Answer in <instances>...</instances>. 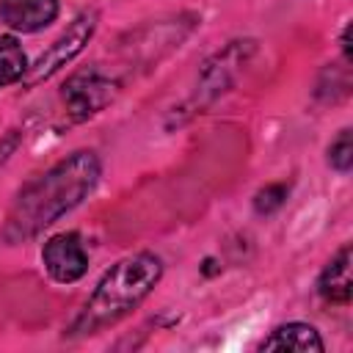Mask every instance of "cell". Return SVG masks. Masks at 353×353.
<instances>
[{"label":"cell","mask_w":353,"mask_h":353,"mask_svg":"<svg viewBox=\"0 0 353 353\" xmlns=\"http://www.w3.org/2000/svg\"><path fill=\"white\" fill-rule=\"evenodd\" d=\"M97 176L99 160L94 152H74L72 157L61 160L17 196L3 226V237L8 243H19L39 234L63 212L77 207L97 185Z\"/></svg>","instance_id":"cell-1"},{"label":"cell","mask_w":353,"mask_h":353,"mask_svg":"<svg viewBox=\"0 0 353 353\" xmlns=\"http://www.w3.org/2000/svg\"><path fill=\"white\" fill-rule=\"evenodd\" d=\"M163 265L154 254H135L116 262L102 281L97 284L91 301L85 303L83 317L77 320V331H97L108 323H116L130 309H135L157 284Z\"/></svg>","instance_id":"cell-2"},{"label":"cell","mask_w":353,"mask_h":353,"mask_svg":"<svg viewBox=\"0 0 353 353\" xmlns=\"http://www.w3.org/2000/svg\"><path fill=\"white\" fill-rule=\"evenodd\" d=\"M94 25H97V14H80L39 58H36V63L33 66H28L25 69V74H22V83L28 85V88H33L36 83H41V80H47L50 74H55L61 66H66L80 50H83V44L91 39V33H94Z\"/></svg>","instance_id":"cell-3"},{"label":"cell","mask_w":353,"mask_h":353,"mask_svg":"<svg viewBox=\"0 0 353 353\" xmlns=\"http://www.w3.org/2000/svg\"><path fill=\"white\" fill-rule=\"evenodd\" d=\"M41 256H44L47 273L61 284L77 281L88 268V254H85V248L74 232H63V234L50 237Z\"/></svg>","instance_id":"cell-4"},{"label":"cell","mask_w":353,"mask_h":353,"mask_svg":"<svg viewBox=\"0 0 353 353\" xmlns=\"http://www.w3.org/2000/svg\"><path fill=\"white\" fill-rule=\"evenodd\" d=\"M110 94H113V85L108 77H102L99 72H83L69 80L63 99L69 102V110L74 113V119H83L99 110L110 99Z\"/></svg>","instance_id":"cell-5"},{"label":"cell","mask_w":353,"mask_h":353,"mask_svg":"<svg viewBox=\"0 0 353 353\" xmlns=\"http://www.w3.org/2000/svg\"><path fill=\"white\" fill-rule=\"evenodd\" d=\"M58 14V0H0V19L22 33L47 28Z\"/></svg>","instance_id":"cell-6"},{"label":"cell","mask_w":353,"mask_h":353,"mask_svg":"<svg viewBox=\"0 0 353 353\" xmlns=\"http://www.w3.org/2000/svg\"><path fill=\"white\" fill-rule=\"evenodd\" d=\"M317 290L320 295L328 301V303H336V306H345L350 303V295H353V279H350V245H342L339 254L325 265L320 281H317Z\"/></svg>","instance_id":"cell-7"},{"label":"cell","mask_w":353,"mask_h":353,"mask_svg":"<svg viewBox=\"0 0 353 353\" xmlns=\"http://www.w3.org/2000/svg\"><path fill=\"white\" fill-rule=\"evenodd\" d=\"M262 350H287V353H320L323 350V339L320 334L306 325V323H287L281 328H276L265 342Z\"/></svg>","instance_id":"cell-8"},{"label":"cell","mask_w":353,"mask_h":353,"mask_svg":"<svg viewBox=\"0 0 353 353\" xmlns=\"http://www.w3.org/2000/svg\"><path fill=\"white\" fill-rule=\"evenodd\" d=\"M25 69H28L25 52L17 44V39L0 36V88L8 85V83H14V80H22Z\"/></svg>","instance_id":"cell-9"},{"label":"cell","mask_w":353,"mask_h":353,"mask_svg":"<svg viewBox=\"0 0 353 353\" xmlns=\"http://www.w3.org/2000/svg\"><path fill=\"white\" fill-rule=\"evenodd\" d=\"M328 163L336 168V171H350L353 165V138H350V130H342L339 138L331 143L328 149Z\"/></svg>","instance_id":"cell-10"},{"label":"cell","mask_w":353,"mask_h":353,"mask_svg":"<svg viewBox=\"0 0 353 353\" xmlns=\"http://www.w3.org/2000/svg\"><path fill=\"white\" fill-rule=\"evenodd\" d=\"M284 199H287V185H268L256 193L254 207H256V212H273L284 204Z\"/></svg>","instance_id":"cell-11"}]
</instances>
